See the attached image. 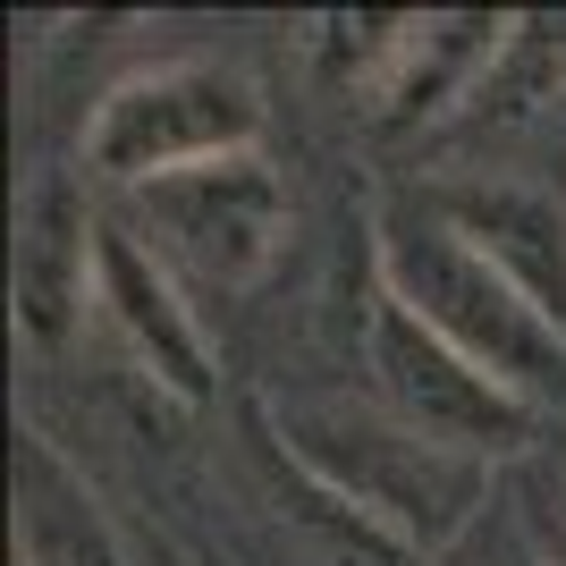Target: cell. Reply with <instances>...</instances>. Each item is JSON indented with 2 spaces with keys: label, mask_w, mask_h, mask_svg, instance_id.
<instances>
[{
  "label": "cell",
  "mask_w": 566,
  "mask_h": 566,
  "mask_svg": "<svg viewBox=\"0 0 566 566\" xmlns=\"http://www.w3.org/2000/svg\"><path fill=\"white\" fill-rule=\"evenodd\" d=\"M118 220L187 287L245 296L287 245V187L262 153H237V161L187 169V178H161V187H136Z\"/></svg>",
  "instance_id": "277c9868"
},
{
  "label": "cell",
  "mask_w": 566,
  "mask_h": 566,
  "mask_svg": "<svg viewBox=\"0 0 566 566\" xmlns=\"http://www.w3.org/2000/svg\"><path fill=\"white\" fill-rule=\"evenodd\" d=\"M262 85L237 60H153V69L118 76L85 118V169L102 187L136 195L187 169L262 153Z\"/></svg>",
  "instance_id": "3957f363"
},
{
  "label": "cell",
  "mask_w": 566,
  "mask_h": 566,
  "mask_svg": "<svg viewBox=\"0 0 566 566\" xmlns=\"http://www.w3.org/2000/svg\"><path fill=\"white\" fill-rule=\"evenodd\" d=\"M364 364H373V406H389L398 423H415L423 440H440L457 457L499 465V457L533 449V431H542V406L516 398L507 380H491L473 355H457L380 287H373V313H364Z\"/></svg>",
  "instance_id": "5b68a950"
},
{
  "label": "cell",
  "mask_w": 566,
  "mask_h": 566,
  "mask_svg": "<svg viewBox=\"0 0 566 566\" xmlns=\"http://www.w3.org/2000/svg\"><path fill=\"white\" fill-rule=\"evenodd\" d=\"M94 313L111 322L118 347L136 355V373L153 380V389H169L178 406H203L220 389L212 338H203V322H195V305H187V280L118 212L102 220V237H94Z\"/></svg>",
  "instance_id": "8992f818"
},
{
  "label": "cell",
  "mask_w": 566,
  "mask_h": 566,
  "mask_svg": "<svg viewBox=\"0 0 566 566\" xmlns=\"http://www.w3.org/2000/svg\"><path fill=\"white\" fill-rule=\"evenodd\" d=\"M18 566H136L94 482L43 431H18Z\"/></svg>",
  "instance_id": "30bf717a"
},
{
  "label": "cell",
  "mask_w": 566,
  "mask_h": 566,
  "mask_svg": "<svg viewBox=\"0 0 566 566\" xmlns=\"http://www.w3.org/2000/svg\"><path fill=\"white\" fill-rule=\"evenodd\" d=\"M373 287L398 296L457 355H473L491 380H507L516 398L542 406L566 389V331L473 237H457L423 195H389L373 212Z\"/></svg>",
  "instance_id": "7a4b0ae2"
},
{
  "label": "cell",
  "mask_w": 566,
  "mask_h": 566,
  "mask_svg": "<svg viewBox=\"0 0 566 566\" xmlns=\"http://www.w3.org/2000/svg\"><path fill=\"white\" fill-rule=\"evenodd\" d=\"M423 34V9H331L322 34H313V60H322V85L338 94H373L398 76V60Z\"/></svg>",
  "instance_id": "8fae6325"
},
{
  "label": "cell",
  "mask_w": 566,
  "mask_h": 566,
  "mask_svg": "<svg viewBox=\"0 0 566 566\" xmlns=\"http://www.w3.org/2000/svg\"><path fill=\"white\" fill-rule=\"evenodd\" d=\"M271 423L287 465L389 549H457L491 524V465L423 440L373 398H287Z\"/></svg>",
  "instance_id": "6da1fadb"
},
{
  "label": "cell",
  "mask_w": 566,
  "mask_h": 566,
  "mask_svg": "<svg viewBox=\"0 0 566 566\" xmlns=\"http://www.w3.org/2000/svg\"><path fill=\"white\" fill-rule=\"evenodd\" d=\"M507 34H516V9H431L415 51L398 60V76L380 85L373 118L389 136H423V127H449V118L465 127V111L482 102Z\"/></svg>",
  "instance_id": "9c48e42d"
},
{
  "label": "cell",
  "mask_w": 566,
  "mask_h": 566,
  "mask_svg": "<svg viewBox=\"0 0 566 566\" xmlns=\"http://www.w3.org/2000/svg\"><path fill=\"white\" fill-rule=\"evenodd\" d=\"M94 237L102 212H85L69 169H43L18 203V331L34 347H69L76 313L94 305Z\"/></svg>",
  "instance_id": "ba28073f"
},
{
  "label": "cell",
  "mask_w": 566,
  "mask_h": 566,
  "mask_svg": "<svg viewBox=\"0 0 566 566\" xmlns=\"http://www.w3.org/2000/svg\"><path fill=\"white\" fill-rule=\"evenodd\" d=\"M423 203L457 237H473L566 331V195L524 187V178H449V187H423Z\"/></svg>",
  "instance_id": "52a82bcc"
},
{
  "label": "cell",
  "mask_w": 566,
  "mask_h": 566,
  "mask_svg": "<svg viewBox=\"0 0 566 566\" xmlns=\"http://www.w3.org/2000/svg\"><path fill=\"white\" fill-rule=\"evenodd\" d=\"M491 566H549V558L524 542V533H499V542H491Z\"/></svg>",
  "instance_id": "4fadbf2b"
},
{
  "label": "cell",
  "mask_w": 566,
  "mask_h": 566,
  "mask_svg": "<svg viewBox=\"0 0 566 566\" xmlns=\"http://www.w3.org/2000/svg\"><path fill=\"white\" fill-rule=\"evenodd\" d=\"M558 85H566V18H549V9H516V34H507V51H499V69H491V85H482V102L465 111V127H491V118H533Z\"/></svg>",
  "instance_id": "7c38bea8"
}]
</instances>
